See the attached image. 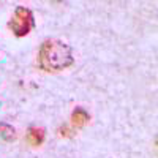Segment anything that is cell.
<instances>
[{"mask_svg": "<svg viewBox=\"0 0 158 158\" xmlns=\"http://www.w3.org/2000/svg\"><path fill=\"white\" fill-rule=\"evenodd\" d=\"M71 48L60 40H46L38 52V65L44 71H62L73 65Z\"/></svg>", "mask_w": 158, "mask_h": 158, "instance_id": "obj_1", "label": "cell"}, {"mask_svg": "<svg viewBox=\"0 0 158 158\" xmlns=\"http://www.w3.org/2000/svg\"><path fill=\"white\" fill-rule=\"evenodd\" d=\"M8 27L16 36L29 35L30 30H33V27H35V19H33L32 10L25 8V6H21V5L16 6L15 15H13L11 21L8 22Z\"/></svg>", "mask_w": 158, "mask_h": 158, "instance_id": "obj_2", "label": "cell"}, {"mask_svg": "<svg viewBox=\"0 0 158 158\" xmlns=\"http://www.w3.org/2000/svg\"><path fill=\"white\" fill-rule=\"evenodd\" d=\"M25 139H27V142L32 147H40L46 139V130L41 128V127H30Z\"/></svg>", "mask_w": 158, "mask_h": 158, "instance_id": "obj_3", "label": "cell"}, {"mask_svg": "<svg viewBox=\"0 0 158 158\" xmlns=\"http://www.w3.org/2000/svg\"><path fill=\"white\" fill-rule=\"evenodd\" d=\"M90 120V114L84 109V108H76L71 112V125L76 128H82L89 123Z\"/></svg>", "mask_w": 158, "mask_h": 158, "instance_id": "obj_4", "label": "cell"}, {"mask_svg": "<svg viewBox=\"0 0 158 158\" xmlns=\"http://www.w3.org/2000/svg\"><path fill=\"white\" fill-rule=\"evenodd\" d=\"M0 138L6 142H13L16 139V130L8 123H0Z\"/></svg>", "mask_w": 158, "mask_h": 158, "instance_id": "obj_5", "label": "cell"}, {"mask_svg": "<svg viewBox=\"0 0 158 158\" xmlns=\"http://www.w3.org/2000/svg\"><path fill=\"white\" fill-rule=\"evenodd\" d=\"M59 133H60V136H63V138H71L74 131H71V130H70L67 125H63V127H60Z\"/></svg>", "mask_w": 158, "mask_h": 158, "instance_id": "obj_6", "label": "cell"}]
</instances>
